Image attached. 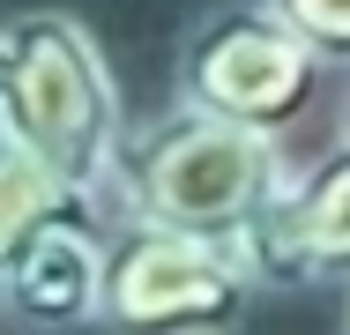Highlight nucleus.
I'll list each match as a JSON object with an SVG mask.
<instances>
[{"label": "nucleus", "instance_id": "1", "mask_svg": "<svg viewBox=\"0 0 350 335\" xmlns=\"http://www.w3.org/2000/svg\"><path fill=\"white\" fill-rule=\"evenodd\" d=\"M0 134L45 157L82 201H105L120 187V90L75 15L23 8L0 23Z\"/></svg>", "mask_w": 350, "mask_h": 335}, {"label": "nucleus", "instance_id": "2", "mask_svg": "<svg viewBox=\"0 0 350 335\" xmlns=\"http://www.w3.org/2000/svg\"><path fill=\"white\" fill-rule=\"evenodd\" d=\"M291 187L276 157V134L246 127L231 112H209L187 97V112L157 120L120 164V201L142 224L202 231V239H239L269 201Z\"/></svg>", "mask_w": 350, "mask_h": 335}, {"label": "nucleus", "instance_id": "3", "mask_svg": "<svg viewBox=\"0 0 350 335\" xmlns=\"http://www.w3.org/2000/svg\"><path fill=\"white\" fill-rule=\"evenodd\" d=\"M254 298V276L224 239L172 231V224H127L105 268V328L127 335H179V328H231Z\"/></svg>", "mask_w": 350, "mask_h": 335}, {"label": "nucleus", "instance_id": "4", "mask_svg": "<svg viewBox=\"0 0 350 335\" xmlns=\"http://www.w3.org/2000/svg\"><path fill=\"white\" fill-rule=\"evenodd\" d=\"M321 60L328 53L283 15L276 0L269 8H231V15H216L209 30L194 38V53H187V97L276 134V127H291L306 112Z\"/></svg>", "mask_w": 350, "mask_h": 335}, {"label": "nucleus", "instance_id": "5", "mask_svg": "<svg viewBox=\"0 0 350 335\" xmlns=\"http://www.w3.org/2000/svg\"><path fill=\"white\" fill-rule=\"evenodd\" d=\"M105 268L112 239L97 231V209H68L15 254V268L0 276V306L38 335H75L105 321Z\"/></svg>", "mask_w": 350, "mask_h": 335}, {"label": "nucleus", "instance_id": "6", "mask_svg": "<svg viewBox=\"0 0 350 335\" xmlns=\"http://www.w3.org/2000/svg\"><path fill=\"white\" fill-rule=\"evenodd\" d=\"M68 209H97V201H82L45 164V157H30L15 134H0V276L15 268V254L53 224V216H68Z\"/></svg>", "mask_w": 350, "mask_h": 335}, {"label": "nucleus", "instance_id": "7", "mask_svg": "<svg viewBox=\"0 0 350 335\" xmlns=\"http://www.w3.org/2000/svg\"><path fill=\"white\" fill-rule=\"evenodd\" d=\"M283 201H291V231L313 254V268H350V142L306 179H291Z\"/></svg>", "mask_w": 350, "mask_h": 335}, {"label": "nucleus", "instance_id": "8", "mask_svg": "<svg viewBox=\"0 0 350 335\" xmlns=\"http://www.w3.org/2000/svg\"><path fill=\"white\" fill-rule=\"evenodd\" d=\"M276 8L321 45V53H350V0H276Z\"/></svg>", "mask_w": 350, "mask_h": 335}, {"label": "nucleus", "instance_id": "9", "mask_svg": "<svg viewBox=\"0 0 350 335\" xmlns=\"http://www.w3.org/2000/svg\"><path fill=\"white\" fill-rule=\"evenodd\" d=\"M179 335H209V328H179Z\"/></svg>", "mask_w": 350, "mask_h": 335}]
</instances>
